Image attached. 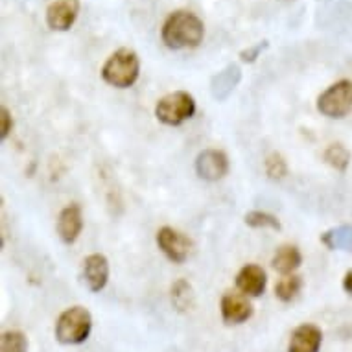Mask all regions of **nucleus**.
Wrapping results in <instances>:
<instances>
[{
  "label": "nucleus",
  "mask_w": 352,
  "mask_h": 352,
  "mask_svg": "<svg viewBox=\"0 0 352 352\" xmlns=\"http://www.w3.org/2000/svg\"><path fill=\"white\" fill-rule=\"evenodd\" d=\"M205 37V24L196 13L177 10L170 13L162 24L161 39L170 50L197 48Z\"/></svg>",
  "instance_id": "f257e3e1"
},
{
  "label": "nucleus",
  "mask_w": 352,
  "mask_h": 352,
  "mask_svg": "<svg viewBox=\"0 0 352 352\" xmlns=\"http://www.w3.org/2000/svg\"><path fill=\"white\" fill-rule=\"evenodd\" d=\"M140 74V59L135 50L120 48L107 58L102 67V78L107 85L127 89L135 85Z\"/></svg>",
  "instance_id": "f03ea898"
},
{
  "label": "nucleus",
  "mask_w": 352,
  "mask_h": 352,
  "mask_svg": "<svg viewBox=\"0 0 352 352\" xmlns=\"http://www.w3.org/2000/svg\"><path fill=\"white\" fill-rule=\"evenodd\" d=\"M93 332V316L83 306H70L56 321V340L61 345H80Z\"/></svg>",
  "instance_id": "7ed1b4c3"
},
{
  "label": "nucleus",
  "mask_w": 352,
  "mask_h": 352,
  "mask_svg": "<svg viewBox=\"0 0 352 352\" xmlns=\"http://www.w3.org/2000/svg\"><path fill=\"white\" fill-rule=\"evenodd\" d=\"M196 115V100L186 91H175L162 96L155 105L157 120L164 126L177 127Z\"/></svg>",
  "instance_id": "20e7f679"
},
{
  "label": "nucleus",
  "mask_w": 352,
  "mask_h": 352,
  "mask_svg": "<svg viewBox=\"0 0 352 352\" xmlns=\"http://www.w3.org/2000/svg\"><path fill=\"white\" fill-rule=\"evenodd\" d=\"M318 111L336 120L352 113V80H340L324 89L318 98Z\"/></svg>",
  "instance_id": "39448f33"
},
{
  "label": "nucleus",
  "mask_w": 352,
  "mask_h": 352,
  "mask_svg": "<svg viewBox=\"0 0 352 352\" xmlns=\"http://www.w3.org/2000/svg\"><path fill=\"white\" fill-rule=\"evenodd\" d=\"M157 245L161 249L164 256L173 264H183L192 251V240L186 234L179 232L173 227H161L157 231Z\"/></svg>",
  "instance_id": "423d86ee"
},
{
  "label": "nucleus",
  "mask_w": 352,
  "mask_h": 352,
  "mask_svg": "<svg viewBox=\"0 0 352 352\" xmlns=\"http://www.w3.org/2000/svg\"><path fill=\"white\" fill-rule=\"evenodd\" d=\"M221 319L226 324H242L253 318L254 308L249 302V297L238 292H226L219 302Z\"/></svg>",
  "instance_id": "0eeeda50"
},
{
  "label": "nucleus",
  "mask_w": 352,
  "mask_h": 352,
  "mask_svg": "<svg viewBox=\"0 0 352 352\" xmlns=\"http://www.w3.org/2000/svg\"><path fill=\"white\" fill-rule=\"evenodd\" d=\"M196 173L203 181H219L229 173V157L221 150H203L196 157Z\"/></svg>",
  "instance_id": "6e6552de"
},
{
  "label": "nucleus",
  "mask_w": 352,
  "mask_h": 352,
  "mask_svg": "<svg viewBox=\"0 0 352 352\" xmlns=\"http://www.w3.org/2000/svg\"><path fill=\"white\" fill-rule=\"evenodd\" d=\"M81 278L93 294L102 292L109 280V260L105 258V254H89L83 260V266H81Z\"/></svg>",
  "instance_id": "1a4fd4ad"
},
{
  "label": "nucleus",
  "mask_w": 352,
  "mask_h": 352,
  "mask_svg": "<svg viewBox=\"0 0 352 352\" xmlns=\"http://www.w3.org/2000/svg\"><path fill=\"white\" fill-rule=\"evenodd\" d=\"M80 13V0H56L47 8V24L54 32L72 28Z\"/></svg>",
  "instance_id": "9d476101"
},
{
  "label": "nucleus",
  "mask_w": 352,
  "mask_h": 352,
  "mask_svg": "<svg viewBox=\"0 0 352 352\" xmlns=\"http://www.w3.org/2000/svg\"><path fill=\"white\" fill-rule=\"evenodd\" d=\"M58 234L65 243H74L83 231V212L78 203H70L59 212Z\"/></svg>",
  "instance_id": "9b49d317"
},
{
  "label": "nucleus",
  "mask_w": 352,
  "mask_h": 352,
  "mask_svg": "<svg viewBox=\"0 0 352 352\" xmlns=\"http://www.w3.org/2000/svg\"><path fill=\"white\" fill-rule=\"evenodd\" d=\"M323 343V332L312 323H302L292 332L288 352H319Z\"/></svg>",
  "instance_id": "f8f14e48"
},
{
  "label": "nucleus",
  "mask_w": 352,
  "mask_h": 352,
  "mask_svg": "<svg viewBox=\"0 0 352 352\" xmlns=\"http://www.w3.org/2000/svg\"><path fill=\"white\" fill-rule=\"evenodd\" d=\"M267 286V275L256 264H248L243 266L236 275V288L240 294L248 295V297H260L266 292Z\"/></svg>",
  "instance_id": "ddd939ff"
},
{
  "label": "nucleus",
  "mask_w": 352,
  "mask_h": 352,
  "mask_svg": "<svg viewBox=\"0 0 352 352\" xmlns=\"http://www.w3.org/2000/svg\"><path fill=\"white\" fill-rule=\"evenodd\" d=\"M240 80H242V69L236 63L227 65L226 69L218 72L210 81V93L218 102H223L231 96Z\"/></svg>",
  "instance_id": "4468645a"
},
{
  "label": "nucleus",
  "mask_w": 352,
  "mask_h": 352,
  "mask_svg": "<svg viewBox=\"0 0 352 352\" xmlns=\"http://www.w3.org/2000/svg\"><path fill=\"white\" fill-rule=\"evenodd\" d=\"M302 264V254H300V249L297 245H292V243H284L275 251L272 258V266L275 272H278L280 275H294L297 270Z\"/></svg>",
  "instance_id": "2eb2a0df"
},
{
  "label": "nucleus",
  "mask_w": 352,
  "mask_h": 352,
  "mask_svg": "<svg viewBox=\"0 0 352 352\" xmlns=\"http://www.w3.org/2000/svg\"><path fill=\"white\" fill-rule=\"evenodd\" d=\"M170 297H172L173 308L181 314L190 312L194 305H196V294H194V288L186 278H179V280H175L172 284Z\"/></svg>",
  "instance_id": "dca6fc26"
},
{
  "label": "nucleus",
  "mask_w": 352,
  "mask_h": 352,
  "mask_svg": "<svg viewBox=\"0 0 352 352\" xmlns=\"http://www.w3.org/2000/svg\"><path fill=\"white\" fill-rule=\"evenodd\" d=\"M321 242L329 249H341V251H352V226H343L330 229L321 234Z\"/></svg>",
  "instance_id": "f3484780"
},
{
  "label": "nucleus",
  "mask_w": 352,
  "mask_h": 352,
  "mask_svg": "<svg viewBox=\"0 0 352 352\" xmlns=\"http://www.w3.org/2000/svg\"><path fill=\"white\" fill-rule=\"evenodd\" d=\"M305 283H302V277L300 275H286L275 284V295H277L278 300L283 302H292V300L300 294Z\"/></svg>",
  "instance_id": "a211bd4d"
},
{
  "label": "nucleus",
  "mask_w": 352,
  "mask_h": 352,
  "mask_svg": "<svg viewBox=\"0 0 352 352\" xmlns=\"http://www.w3.org/2000/svg\"><path fill=\"white\" fill-rule=\"evenodd\" d=\"M324 162L332 166L338 172H345L349 164H351V151L346 150L345 146L336 142V144H330L323 153Z\"/></svg>",
  "instance_id": "6ab92c4d"
},
{
  "label": "nucleus",
  "mask_w": 352,
  "mask_h": 352,
  "mask_svg": "<svg viewBox=\"0 0 352 352\" xmlns=\"http://www.w3.org/2000/svg\"><path fill=\"white\" fill-rule=\"evenodd\" d=\"M245 226L253 227V229H272V231H283V226L278 221L277 216L270 212H262V210H251L245 214Z\"/></svg>",
  "instance_id": "aec40b11"
},
{
  "label": "nucleus",
  "mask_w": 352,
  "mask_h": 352,
  "mask_svg": "<svg viewBox=\"0 0 352 352\" xmlns=\"http://www.w3.org/2000/svg\"><path fill=\"white\" fill-rule=\"evenodd\" d=\"M0 352H28V338L21 330H8L0 338Z\"/></svg>",
  "instance_id": "412c9836"
},
{
  "label": "nucleus",
  "mask_w": 352,
  "mask_h": 352,
  "mask_svg": "<svg viewBox=\"0 0 352 352\" xmlns=\"http://www.w3.org/2000/svg\"><path fill=\"white\" fill-rule=\"evenodd\" d=\"M264 170L266 175L273 181H280L288 175V164L284 161V157L280 153H272L267 155L266 162H264Z\"/></svg>",
  "instance_id": "4be33fe9"
},
{
  "label": "nucleus",
  "mask_w": 352,
  "mask_h": 352,
  "mask_svg": "<svg viewBox=\"0 0 352 352\" xmlns=\"http://www.w3.org/2000/svg\"><path fill=\"white\" fill-rule=\"evenodd\" d=\"M267 47H270L267 41H260V43H256L253 47H248L245 50H242V52H240V59H242L243 63H254Z\"/></svg>",
  "instance_id": "5701e85b"
},
{
  "label": "nucleus",
  "mask_w": 352,
  "mask_h": 352,
  "mask_svg": "<svg viewBox=\"0 0 352 352\" xmlns=\"http://www.w3.org/2000/svg\"><path fill=\"white\" fill-rule=\"evenodd\" d=\"M13 129V118L12 111L8 109L6 105L0 107V139L6 140Z\"/></svg>",
  "instance_id": "b1692460"
},
{
  "label": "nucleus",
  "mask_w": 352,
  "mask_h": 352,
  "mask_svg": "<svg viewBox=\"0 0 352 352\" xmlns=\"http://www.w3.org/2000/svg\"><path fill=\"white\" fill-rule=\"evenodd\" d=\"M343 289H345L346 294L352 295V270L345 273V277H343Z\"/></svg>",
  "instance_id": "393cba45"
}]
</instances>
